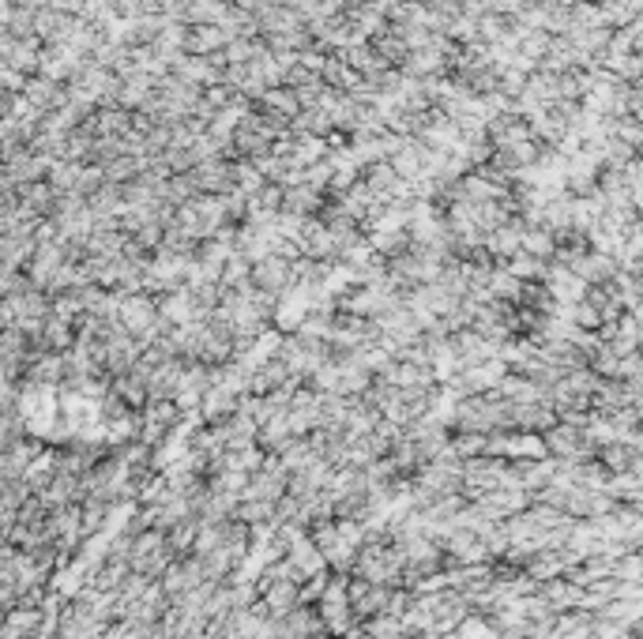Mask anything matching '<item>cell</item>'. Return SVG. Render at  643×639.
Masks as SVG:
<instances>
[{"label": "cell", "mask_w": 643, "mask_h": 639, "mask_svg": "<svg viewBox=\"0 0 643 639\" xmlns=\"http://www.w3.org/2000/svg\"><path fill=\"white\" fill-rule=\"evenodd\" d=\"M309 312H312V297H309V286H290V290H282L279 293V301H275V323H279V331L282 335H297L305 328V320H309Z\"/></svg>", "instance_id": "6da1fadb"}, {"label": "cell", "mask_w": 643, "mask_h": 639, "mask_svg": "<svg viewBox=\"0 0 643 639\" xmlns=\"http://www.w3.org/2000/svg\"><path fill=\"white\" fill-rule=\"evenodd\" d=\"M117 320H121V328L128 335H140V339H151L155 323H162L158 308L151 305V297H143V293H128L121 301V316H117Z\"/></svg>", "instance_id": "7a4b0ae2"}, {"label": "cell", "mask_w": 643, "mask_h": 639, "mask_svg": "<svg viewBox=\"0 0 643 639\" xmlns=\"http://www.w3.org/2000/svg\"><path fill=\"white\" fill-rule=\"evenodd\" d=\"M508 271H512L516 278H523V282H531V278H546L549 275V263L538 260V256H531V252H516V256L508 260Z\"/></svg>", "instance_id": "3957f363"}, {"label": "cell", "mask_w": 643, "mask_h": 639, "mask_svg": "<svg viewBox=\"0 0 643 639\" xmlns=\"http://www.w3.org/2000/svg\"><path fill=\"white\" fill-rule=\"evenodd\" d=\"M523 252L546 260V256H557V237L549 230H523Z\"/></svg>", "instance_id": "277c9868"}, {"label": "cell", "mask_w": 643, "mask_h": 639, "mask_svg": "<svg viewBox=\"0 0 643 639\" xmlns=\"http://www.w3.org/2000/svg\"><path fill=\"white\" fill-rule=\"evenodd\" d=\"M455 632H459L463 639H504L501 628H497V624H493L486 613H471Z\"/></svg>", "instance_id": "5b68a950"}, {"label": "cell", "mask_w": 643, "mask_h": 639, "mask_svg": "<svg viewBox=\"0 0 643 639\" xmlns=\"http://www.w3.org/2000/svg\"><path fill=\"white\" fill-rule=\"evenodd\" d=\"M486 444H489V433H455L452 437V448H455V455L463 459V463L486 455Z\"/></svg>", "instance_id": "8992f818"}, {"label": "cell", "mask_w": 643, "mask_h": 639, "mask_svg": "<svg viewBox=\"0 0 643 639\" xmlns=\"http://www.w3.org/2000/svg\"><path fill=\"white\" fill-rule=\"evenodd\" d=\"M46 343H50L57 354H65V350L72 346V320L50 316V320H46Z\"/></svg>", "instance_id": "52a82bcc"}, {"label": "cell", "mask_w": 643, "mask_h": 639, "mask_svg": "<svg viewBox=\"0 0 643 639\" xmlns=\"http://www.w3.org/2000/svg\"><path fill=\"white\" fill-rule=\"evenodd\" d=\"M222 42H226V31H218V27H196V34H192V49L211 53V49L222 46Z\"/></svg>", "instance_id": "ba28073f"}, {"label": "cell", "mask_w": 643, "mask_h": 639, "mask_svg": "<svg viewBox=\"0 0 643 639\" xmlns=\"http://www.w3.org/2000/svg\"><path fill=\"white\" fill-rule=\"evenodd\" d=\"M317 207V192L312 188H290L287 192V211L290 215H305V211H312Z\"/></svg>", "instance_id": "9c48e42d"}, {"label": "cell", "mask_w": 643, "mask_h": 639, "mask_svg": "<svg viewBox=\"0 0 643 639\" xmlns=\"http://www.w3.org/2000/svg\"><path fill=\"white\" fill-rule=\"evenodd\" d=\"M264 102H267V106H275V113H282V117H290L297 110V98L287 95V91H267Z\"/></svg>", "instance_id": "30bf717a"}, {"label": "cell", "mask_w": 643, "mask_h": 639, "mask_svg": "<svg viewBox=\"0 0 643 639\" xmlns=\"http://www.w3.org/2000/svg\"><path fill=\"white\" fill-rule=\"evenodd\" d=\"M249 57H252V46H249V42H230L226 61H249Z\"/></svg>", "instance_id": "8fae6325"}]
</instances>
